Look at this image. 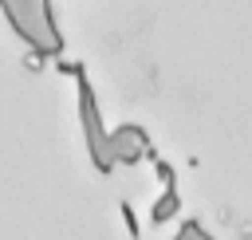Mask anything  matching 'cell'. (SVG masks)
Masks as SVG:
<instances>
[{
	"label": "cell",
	"instance_id": "1",
	"mask_svg": "<svg viewBox=\"0 0 252 240\" xmlns=\"http://www.w3.org/2000/svg\"><path fill=\"white\" fill-rule=\"evenodd\" d=\"M173 209H177V197H173V193H165V201H161V205L154 209V220H165V216H169Z\"/></svg>",
	"mask_w": 252,
	"mask_h": 240
}]
</instances>
